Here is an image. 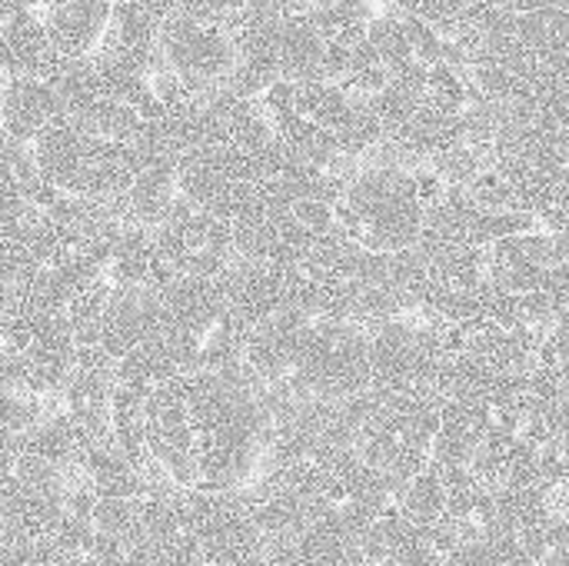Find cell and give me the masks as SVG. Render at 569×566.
Returning <instances> with one entry per match:
<instances>
[{
    "label": "cell",
    "mask_w": 569,
    "mask_h": 566,
    "mask_svg": "<svg viewBox=\"0 0 569 566\" xmlns=\"http://www.w3.org/2000/svg\"><path fill=\"white\" fill-rule=\"evenodd\" d=\"M427 207L417 197L413 173L393 163H363L333 200L337 234L367 254L393 257L420 244Z\"/></svg>",
    "instance_id": "6da1fadb"
},
{
    "label": "cell",
    "mask_w": 569,
    "mask_h": 566,
    "mask_svg": "<svg viewBox=\"0 0 569 566\" xmlns=\"http://www.w3.org/2000/svg\"><path fill=\"white\" fill-rule=\"evenodd\" d=\"M27 153L47 187L77 200H120L143 160L137 147L103 140L67 117L53 120Z\"/></svg>",
    "instance_id": "7a4b0ae2"
},
{
    "label": "cell",
    "mask_w": 569,
    "mask_h": 566,
    "mask_svg": "<svg viewBox=\"0 0 569 566\" xmlns=\"http://www.w3.org/2000/svg\"><path fill=\"white\" fill-rule=\"evenodd\" d=\"M157 53L193 97H210L227 90L237 67L233 33L223 23L190 10H170L160 20Z\"/></svg>",
    "instance_id": "3957f363"
},
{
    "label": "cell",
    "mask_w": 569,
    "mask_h": 566,
    "mask_svg": "<svg viewBox=\"0 0 569 566\" xmlns=\"http://www.w3.org/2000/svg\"><path fill=\"white\" fill-rule=\"evenodd\" d=\"M483 287L500 297L567 294V234H513L487 244Z\"/></svg>",
    "instance_id": "277c9868"
},
{
    "label": "cell",
    "mask_w": 569,
    "mask_h": 566,
    "mask_svg": "<svg viewBox=\"0 0 569 566\" xmlns=\"http://www.w3.org/2000/svg\"><path fill=\"white\" fill-rule=\"evenodd\" d=\"M157 317H160V287L140 284V287L113 290L100 317L97 350L117 364L123 354H130L140 340H147L157 330Z\"/></svg>",
    "instance_id": "5b68a950"
},
{
    "label": "cell",
    "mask_w": 569,
    "mask_h": 566,
    "mask_svg": "<svg viewBox=\"0 0 569 566\" xmlns=\"http://www.w3.org/2000/svg\"><path fill=\"white\" fill-rule=\"evenodd\" d=\"M60 117L63 107L50 80L7 77L0 90V130L13 147H30Z\"/></svg>",
    "instance_id": "8992f818"
},
{
    "label": "cell",
    "mask_w": 569,
    "mask_h": 566,
    "mask_svg": "<svg viewBox=\"0 0 569 566\" xmlns=\"http://www.w3.org/2000/svg\"><path fill=\"white\" fill-rule=\"evenodd\" d=\"M60 67H63V60L57 57L47 30L37 20L13 10L0 23V70L7 77L53 80Z\"/></svg>",
    "instance_id": "52a82bcc"
},
{
    "label": "cell",
    "mask_w": 569,
    "mask_h": 566,
    "mask_svg": "<svg viewBox=\"0 0 569 566\" xmlns=\"http://www.w3.org/2000/svg\"><path fill=\"white\" fill-rule=\"evenodd\" d=\"M447 510V487H443V477L433 464H427L423 470H417L397 494V514L400 520L427 530L433 527Z\"/></svg>",
    "instance_id": "ba28073f"
},
{
    "label": "cell",
    "mask_w": 569,
    "mask_h": 566,
    "mask_svg": "<svg viewBox=\"0 0 569 566\" xmlns=\"http://www.w3.org/2000/svg\"><path fill=\"white\" fill-rule=\"evenodd\" d=\"M140 500H130V497H97L93 507H90V530H93V537L127 547L137 537V527H140Z\"/></svg>",
    "instance_id": "9c48e42d"
},
{
    "label": "cell",
    "mask_w": 569,
    "mask_h": 566,
    "mask_svg": "<svg viewBox=\"0 0 569 566\" xmlns=\"http://www.w3.org/2000/svg\"><path fill=\"white\" fill-rule=\"evenodd\" d=\"M537 566H569V540H560V544L547 547V550L540 554Z\"/></svg>",
    "instance_id": "30bf717a"
}]
</instances>
